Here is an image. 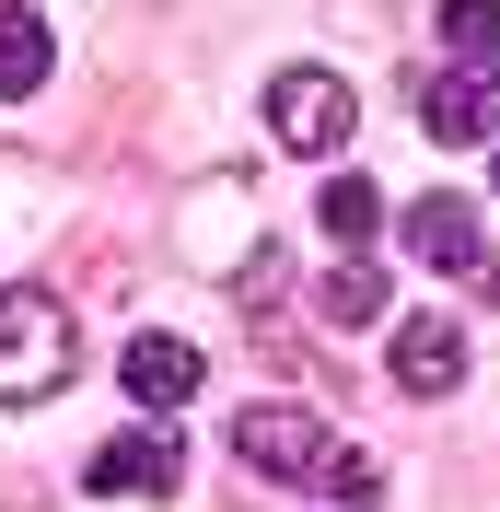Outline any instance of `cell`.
<instances>
[{
	"instance_id": "cell-11",
	"label": "cell",
	"mask_w": 500,
	"mask_h": 512,
	"mask_svg": "<svg viewBox=\"0 0 500 512\" xmlns=\"http://www.w3.org/2000/svg\"><path fill=\"white\" fill-rule=\"evenodd\" d=\"M326 315H338V326H373V315H384V268H361V256L326 268Z\"/></svg>"
},
{
	"instance_id": "cell-12",
	"label": "cell",
	"mask_w": 500,
	"mask_h": 512,
	"mask_svg": "<svg viewBox=\"0 0 500 512\" xmlns=\"http://www.w3.org/2000/svg\"><path fill=\"white\" fill-rule=\"evenodd\" d=\"M442 47L454 59H489L500 47V0H442Z\"/></svg>"
},
{
	"instance_id": "cell-3",
	"label": "cell",
	"mask_w": 500,
	"mask_h": 512,
	"mask_svg": "<svg viewBox=\"0 0 500 512\" xmlns=\"http://www.w3.org/2000/svg\"><path fill=\"white\" fill-rule=\"evenodd\" d=\"M268 140H280V152H338L349 140V82L314 70V59H291L280 82H268Z\"/></svg>"
},
{
	"instance_id": "cell-2",
	"label": "cell",
	"mask_w": 500,
	"mask_h": 512,
	"mask_svg": "<svg viewBox=\"0 0 500 512\" xmlns=\"http://www.w3.org/2000/svg\"><path fill=\"white\" fill-rule=\"evenodd\" d=\"M233 454H245V478H280V489H326V466H338V431L314 408H245L233 419Z\"/></svg>"
},
{
	"instance_id": "cell-7",
	"label": "cell",
	"mask_w": 500,
	"mask_h": 512,
	"mask_svg": "<svg viewBox=\"0 0 500 512\" xmlns=\"http://www.w3.org/2000/svg\"><path fill=\"white\" fill-rule=\"evenodd\" d=\"M396 384L407 396H454L466 384V326L454 315H407L396 326Z\"/></svg>"
},
{
	"instance_id": "cell-4",
	"label": "cell",
	"mask_w": 500,
	"mask_h": 512,
	"mask_svg": "<svg viewBox=\"0 0 500 512\" xmlns=\"http://www.w3.org/2000/svg\"><path fill=\"white\" fill-rule=\"evenodd\" d=\"M187 478V443H175V419L163 431H117V443L82 454V489L94 501H163V489Z\"/></svg>"
},
{
	"instance_id": "cell-1",
	"label": "cell",
	"mask_w": 500,
	"mask_h": 512,
	"mask_svg": "<svg viewBox=\"0 0 500 512\" xmlns=\"http://www.w3.org/2000/svg\"><path fill=\"white\" fill-rule=\"evenodd\" d=\"M82 338H70V303L59 291H0V408H35V396H59Z\"/></svg>"
},
{
	"instance_id": "cell-10",
	"label": "cell",
	"mask_w": 500,
	"mask_h": 512,
	"mask_svg": "<svg viewBox=\"0 0 500 512\" xmlns=\"http://www.w3.org/2000/svg\"><path fill=\"white\" fill-rule=\"evenodd\" d=\"M314 210H326V233H338L349 256H361V233H384V198H373V175H326V198H314Z\"/></svg>"
},
{
	"instance_id": "cell-6",
	"label": "cell",
	"mask_w": 500,
	"mask_h": 512,
	"mask_svg": "<svg viewBox=\"0 0 500 512\" xmlns=\"http://www.w3.org/2000/svg\"><path fill=\"white\" fill-rule=\"evenodd\" d=\"M117 373H128V396H140V408H163V419H175V408L198 396V373H210V361H198L187 338H163V326H140Z\"/></svg>"
},
{
	"instance_id": "cell-5",
	"label": "cell",
	"mask_w": 500,
	"mask_h": 512,
	"mask_svg": "<svg viewBox=\"0 0 500 512\" xmlns=\"http://www.w3.org/2000/svg\"><path fill=\"white\" fill-rule=\"evenodd\" d=\"M396 245L419 256V268H442V280H454V268H477V210L431 187V198H407V210H396Z\"/></svg>"
},
{
	"instance_id": "cell-9",
	"label": "cell",
	"mask_w": 500,
	"mask_h": 512,
	"mask_svg": "<svg viewBox=\"0 0 500 512\" xmlns=\"http://www.w3.org/2000/svg\"><path fill=\"white\" fill-rule=\"evenodd\" d=\"M35 82H47V24L24 0H0V105H24Z\"/></svg>"
},
{
	"instance_id": "cell-8",
	"label": "cell",
	"mask_w": 500,
	"mask_h": 512,
	"mask_svg": "<svg viewBox=\"0 0 500 512\" xmlns=\"http://www.w3.org/2000/svg\"><path fill=\"white\" fill-rule=\"evenodd\" d=\"M419 128H431L442 152H454V140H500V82H489V70L431 82V94H419Z\"/></svg>"
},
{
	"instance_id": "cell-13",
	"label": "cell",
	"mask_w": 500,
	"mask_h": 512,
	"mask_svg": "<svg viewBox=\"0 0 500 512\" xmlns=\"http://www.w3.org/2000/svg\"><path fill=\"white\" fill-rule=\"evenodd\" d=\"M326 489H338V501H361V512H373V501H384V466H373V454H349V443H338V466H326Z\"/></svg>"
}]
</instances>
